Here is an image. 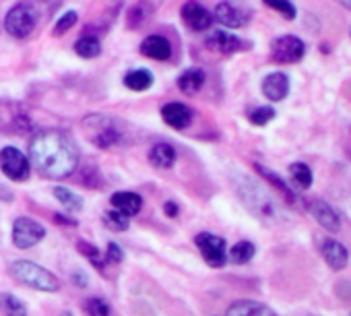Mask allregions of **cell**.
<instances>
[{
	"label": "cell",
	"mask_w": 351,
	"mask_h": 316,
	"mask_svg": "<svg viewBox=\"0 0 351 316\" xmlns=\"http://www.w3.org/2000/svg\"><path fill=\"white\" fill-rule=\"evenodd\" d=\"M163 209H165V213H167L169 217H176V215H178V205L171 203V201H169V203H165V207H163Z\"/></svg>",
	"instance_id": "d590c367"
},
{
	"label": "cell",
	"mask_w": 351,
	"mask_h": 316,
	"mask_svg": "<svg viewBox=\"0 0 351 316\" xmlns=\"http://www.w3.org/2000/svg\"><path fill=\"white\" fill-rule=\"evenodd\" d=\"M322 256L326 260V265L335 271H341L345 269L347 260H349V254H347V248L337 242V240H326L324 246H322Z\"/></svg>",
	"instance_id": "e0dca14e"
},
{
	"label": "cell",
	"mask_w": 351,
	"mask_h": 316,
	"mask_svg": "<svg viewBox=\"0 0 351 316\" xmlns=\"http://www.w3.org/2000/svg\"><path fill=\"white\" fill-rule=\"evenodd\" d=\"M256 170H258V174L261 176H265L271 184H275L281 193H285V195H289V199H293V193L285 186V182L279 178V176H275V174H271V170H267V168H263V166H256Z\"/></svg>",
	"instance_id": "d6a6232c"
},
{
	"label": "cell",
	"mask_w": 351,
	"mask_h": 316,
	"mask_svg": "<svg viewBox=\"0 0 351 316\" xmlns=\"http://www.w3.org/2000/svg\"><path fill=\"white\" fill-rule=\"evenodd\" d=\"M0 201H3V203H11L13 201V193L5 184H0Z\"/></svg>",
	"instance_id": "e575fe53"
},
{
	"label": "cell",
	"mask_w": 351,
	"mask_h": 316,
	"mask_svg": "<svg viewBox=\"0 0 351 316\" xmlns=\"http://www.w3.org/2000/svg\"><path fill=\"white\" fill-rule=\"evenodd\" d=\"M38 3H46V0H38Z\"/></svg>",
	"instance_id": "ab89813d"
},
{
	"label": "cell",
	"mask_w": 351,
	"mask_h": 316,
	"mask_svg": "<svg viewBox=\"0 0 351 316\" xmlns=\"http://www.w3.org/2000/svg\"><path fill=\"white\" fill-rule=\"evenodd\" d=\"M205 85V71L203 69H189L178 77V87L186 95L199 93V89Z\"/></svg>",
	"instance_id": "ffe728a7"
},
{
	"label": "cell",
	"mask_w": 351,
	"mask_h": 316,
	"mask_svg": "<svg viewBox=\"0 0 351 316\" xmlns=\"http://www.w3.org/2000/svg\"><path fill=\"white\" fill-rule=\"evenodd\" d=\"M77 19H79V17H77V13H75V11H69V13H64V15L58 19L56 27H54V36H56V38L64 36L69 29H73V27H75Z\"/></svg>",
	"instance_id": "1f68e13d"
},
{
	"label": "cell",
	"mask_w": 351,
	"mask_h": 316,
	"mask_svg": "<svg viewBox=\"0 0 351 316\" xmlns=\"http://www.w3.org/2000/svg\"><path fill=\"white\" fill-rule=\"evenodd\" d=\"M46 236L44 226L29 217H19L13 223V244L17 248H32Z\"/></svg>",
	"instance_id": "9c48e42d"
},
{
	"label": "cell",
	"mask_w": 351,
	"mask_h": 316,
	"mask_svg": "<svg viewBox=\"0 0 351 316\" xmlns=\"http://www.w3.org/2000/svg\"><path fill=\"white\" fill-rule=\"evenodd\" d=\"M252 256H254V244H250V242H238L228 252V258L236 265H246Z\"/></svg>",
	"instance_id": "4316f807"
},
{
	"label": "cell",
	"mask_w": 351,
	"mask_h": 316,
	"mask_svg": "<svg viewBox=\"0 0 351 316\" xmlns=\"http://www.w3.org/2000/svg\"><path fill=\"white\" fill-rule=\"evenodd\" d=\"M226 316H277L269 306L261 304V302H252V300H240L234 302L228 308Z\"/></svg>",
	"instance_id": "2e32d148"
},
{
	"label": "cell",
	"mask_w": 351,
	"mask_h": 316,
	"mask_svg": "<svg viewBox=\"0 0 351 316\" xmlns=\"http://www.w3.org/2000/svg\"><path fill=\"white\" fill-rule=\"evenodd\" d=\"M75 52H77V56H81V58H85V60H91V58H97V56L101 54V44H99L97 38L85 36V38H79V40H77Z\"/></svg>",
	"instance_id": "7402d4cb"
},
{
	"label": "cell",
	"mask_w": 351,
	"mask_h": 316,
	"mask_svg": "<svg viewBox=\"0 0 351 316\" xmlns=\"http://www.w3.org/2000/svg\"><path fill=\"white\" fill-rule=\"evenodd\" d=\"M0 310L5 316H27L23 302L13 293H0Z\"/></svg>",
	"instance_id": "cb8c5ba5"
},
{
	"label": "cell",
	"mask_w": 351,
	"mask_h": 316,
	"mask_svg": "<svg viewBox=\"0 0 351 316\" xmlns=\"http://www.w3.org/2000/svg\"><path fill=\"white\" fill-rule=\"evenodd\" d=\"M306 54V46L298 36H281L271 44V58L279 64L300 62Z\"/></svg>",
	"instance_id": "52a82bcc"
},
{
	"label": "cell",
	"mask_w": 351,
	"mask_h": 316,
	"mask_svg": "<svg viewBox=\"0 0 351 316\" xmlns=\"http://www.w3.org/2000/svg\"><path fill=\"white\" fill-rule=\"evenodd\" d=\"M124 256H122V248L118 246V244H114V242H110L108 244V260L110 263H120Z\"/></svg>",
	"instance_id": "836d02e7"
},
{
	"label": "cell",
	"mask_w": 351,
	"mask_h": 316,
	"mask_svg": "<svg viewBox=\"0 0 351 316\" xmlns=\"http://www.w3.org/2000/svg\"><path fill=\"white\" fill-rule=\"evenodd\" d=\"M263 93L271 101H281L289 93V77L285 73H271L263 81Z\"/></svg>",
	"instance_id": "4fadbf2b"
},
{
	"label": "cell",
	"mask_w": 351,
	"mask_h": 316,
	"mask_svg": "<svg viewBox=\"0 0 351 316\" xmlns=\"http://www.w3.org/2000/svg\"><path fill=\"white\" fill-rule=\"evenodd\" d=\"M205 46L211 50V52H217V54H234L238 50L244 48L242 40L228 34V32H213L207 40H205Z\"/></svg>",
	"instance_id": "7c38bea8"
},
{
	"label": "cell",
	"mask_w": 351,
	"mask_h": 316,
	"mask_svg": "<svg viewBox=\"0 0 351 316\" xmlns=\"http://www.w3.org/2000/svg\"><path fill=\"white\" fill-rule=\"evenodd\" d=\"M263 3H265L267 7L279 11L285 19H289V21L295 19V7L289 3V0H263Z\"/></svg>",
	"instance_id": "f546056e"
},
{
	"label": "cell",
	"mask_w": 351,
	"mask_h": 316,
	"mask_svg": "<svg viewBox=\"0 0 351 316\" xmlns=\"http://www.w3.org/2000/svg\"><path fill=\"white\" fill-rule=\"evenodd\" d=\"M149 162L159 170H169L176 164V149L167 143H157L149 151Z\"/></svg>",
	"instance_id": "ac0fdd59"
},
{
	"label": "cell",
	"mask_w": 351,
	"mask_h": 316,
	"mask_svg": "<svg viewBox=\"0 0 351 316\" xmlns=\"http://www.w3.org/2000/svg\"><path fill=\"white\" fill-rule=\"evenodd\" d=\"M273 118H275V108H271V106H256V108L248 110V120L254 126H265Z\"/></svg>",
	"instance_id": "83f0119b"
},
{
	"label": "cell",
	"mask_w": 351,
	"mask_h": 316,
	"mask_svg": "<svg viewBox=\"0 0 351 316\" xmlns=\"http://www.w3.org/2000/svg\"><path fill=\"white\" fill-rule=\"evenodd\" d=\"M141 54L153 60H167L171 56V46L163 36H149L141 44Z\"/></svg>",
	"instance_id": "9a60e30c"
},
{
	"label": "cell",
	"mask_w": 351,
	"mask_h": 316,
	"mask_svg": "<svg viewBox=\"0 0 351 316\" xmlns=\"http://www.w3.org/2000/svg\"><path fill=\"white\" fill-rule=\"evenodd\" d=\"M289 178L293 180V184L300 189V191H306L312 186V172L306 164H291L289 166Z\"/></svg>",
	"instance_id": "d4e9b609"
},
{
	"label": "cell",
	"mask_w": 351,
	"mask_h": 316,
	"mask_svg": "<svg viewBox=\"0 0 351 316\" xmlns=\"http://www.w3.org/2000/svg\"><path fill=\"white\" fill-rule=\"evenodd\" d=\"M254 11L246 0H221L215 7V19L230 29H238L250 23Z\"/></svg>",
	"instance_id": "3957f363"
},
{
	"label": "cell",
	"mask_w": 351,
	"mask_h": 316,
	"mask_svg": "<svg viewBox=\"0 0 351 316\" xmlns=\"http://www.w3.org/2000/svg\"><path fill=\"white\" fill-rule=\"evenodd\" d=\"M104 226L112 232H126L130 221H128V215L118 211V209H110L104 213Z\"/></svg>",
	"instance_id": "484cf974"
},
{
	"label": "cell",
	"mask_w": 351,
	"mask_h": 316,
	"mask_svg": "<svg viewBox=\"0 0 351 316\" xmlns=\"http://www.w3.org/2000/svg\"><path fill=\"white\" fill-rule=\"evenodd\" d=\"M195 244L199 246L203 258L207 260V265L211 267H223L226 260H228V248H226V240L215 236V234H209V232H203L195 238Z\"/></svg>",
	"instance_id": "ba28073f"
},
{
	"label": "cell",
	"mask_w": 351,
	"mask_h": 316,
	"mask_svg": "<svg viewBox=\"0 0 351 316\" xmlns=\"http://www.w3.org/2000/svg\"><path fill=\"white\" fill-rule=\"evenodd\" d=\"M36 13L32 7L27 5H17L13 7L9 13H7V19H5V27L9 32V36L17 38V40H23L27 38L34 27H36Z\"/></svg>",
	"instance_id": "8992f818"
},
{
	"label": "cell",
	"mask_w": 351,
	"mask_h": 316,
	"mask_svg": "<svg viewBox=\"0 0 351 316\" xmlns=\"http://www.w3.org/2000/svg\"><path fill=\"white\" fill-rule=\"evenodd\" d=\"M73 279H75V283H77L79 287H83V285H87V275H83L81 271H77V273L73 275Z\"/></svg>",
	"instance_id": "8d00e7d4"
},
{
	"label": "cell",
	"mask_w": 351,
	"mask_h": 316,
	"mask_svg": "<svg viewBox=\"0 0 351 316\" xmlns=\"http://www.w3.org/2000/svg\"><path fill=\"white\" fill-rule=\"evenodd\" d=\"M54 197L64 205L66 211H71V213H81L83 211V199L79 195H75L73 191H69L64 186H56L54 189Z\"/></svg>",
	"instance_id": "603a6c76"
},
{
	"label": "cell",
	"mask_w": 351,
	"mask_h": 316,
	"mask_svg": "<svg viewBox=\"0 0 351 316\" xmlns=\"http://www.w3.org/2000/svg\"><path fill=\"white\" fill-rule=\"evenodd\" d=\"M341 3H343V5H345L347 9H351V0H341Z\"/></svg>",
	"instance_id": "f35d334b"
},
{
	"label": "cell",
	"mask_w": 351,
	"mask_h": 316,
	"mask_svg": "<svg viewBox=\"0 0 351 316\" xmlns=\"http://www.w3.org/2000/svg\"><path fill=\"white\" fill-rule=\"evenodd\" d=\"M77 248H79V252H83V254L91 260V265H93L95 269H101V271H104L106 263H104L101 252H99L95 246H91V244H87V242H79V244H77Z\"/></svg>",
	"instance_id": "f1b7e54d"
},
{
	"label": "cell",
	"mask_w": 351,
	"mask_h": 316,
	"mask_svg": "<svg viewBox=\"0 0 351 316\" xmlns=\"http://www.w3.org/2000/svg\"><path fill=\"white\" fill-rule=\"evenodd\" d=\"M118 120L106 118V116H87L85 118V128L89 134V141L101 149L112 147L116 143H120V130L116 126Z\"/></svg>",
	"instance_id": "277c9868"
},
{
	"label": "cell",
	"mask_w": 351,
	"mask_h": 316,
	"mask_svg": "<svg viewBox=\"0 0 351 316\" xmlns=\"http://www.w3.org/2000/svg\"><path fill=\"white\" fill-rule=\"evenodd\" d=\"M110 203H112L114 209L126 213L128 217L136 215L141 211V207H143V199L136 193H116V195H112Z\"/></svg>",
	"instance_id": "d6986e66"
},
{
	"label": "cell",
	"mask_w": 351,
	"mask_h": 316,
	"mask_svg": "<svg viewBox=\"0 0 351 316\" xmlns=\"http://www.w3.org/2000/svg\"><path fill=\"white\" fill-rule=\"evenodd\" d=\"M85 312H87V316H110L112 314L110 312V306L104 300H99V297L87 300L85 302Z\"/></svg>",
	"instance_id": "4dcf8cb0"
},
{
	"label": "cell",
	"mask_w": 351,
	"mask_h": 316,
	"mask_svg": "<svg viewBox=\"0 0 351 316\" xmlns=\"http://www.w3.org/2000/svg\"><path fill=\"white\" fill-rule=\"evenodd\" d=\"M9 271L19 283H23L27 287L40 289V291H58L60 289V281L50 271H46L44 267H40L36 263L17 260L9 267Z\"/></svg>",
	"instance_id": "7a4b0ae2"
},
{
	"label": "cell",
	"mask_w": 351,
	"mask_h": 316,
	"mask_svg": "<svg viewBox=\"0 0 351 316\" xmlns=\"http://www.w3.org/2000/svg\"><path fill=\"white\" fill-rule=\"evenodd\" d=\"M161 118L167 126L176 128V130H182L191 124L193 120V112L189 106L180 104V101H171V104H165L161 108Z\"/></svg>",
	"instance_id": "8fae6325"
},
{
	"label": "cell",
	"mask_w": 351,
	"mask_h": 316,
	"mask_svg": "<svg viewBox=\"0 0 351 316\" xmlns=\"http://www.w3.org/2000/svg\"><path fill=\"white\" fill-rule=\"evenodd\" d=\"M29 160L38 172L50 178L71 176L79 166L77 145L60 130H44L29 143Z\"/></svg>",
	"instance_id": "6da1fadb"
},
{
	"label": "cell",
	"mask_w": 351,
	"mask_h": 316,
	"mask_svg": "<svg viewBox=\"0 0 351 316\" xmlns=\"http://www.w3.org/2000/svg\"><path fill=\"white\" fill-rule=\"evenodd\" d=\"M54 217H56V221H58V223H62V226H64V223H69V226H77V221L66 219V217H62V215H54Z\"/></svg>",
	"instance_id": "74e56055"
},
{
	"label": "cell",
	"mask_w": 351,
	"mask_h": 316,
	"mask_svg": "<svg viewBox=\"0 0 351 316\" xmlns=\"http://www.w3.org/2000/svg\"><path fill=\"white\" fill-rule=\"evenodd\" d=\"M180 15H182V21L186 23V27L193 32H205L213 23V15L201 3H197V0H189V3L182 7Z\"/></svg>",
	"instance_id": "30bf717a"
},
{
	"label": "cell",
	"mask_w": 351,
	"mask_h": 316,
	"mask_svg": "<svg viewBox=\"0 0 351 316\" xmlns=\"http://www.w3.org/2000/svg\"><path fill=\"white\" fill-rule=\"evenodd\" d=\"M308 209H310L312 217H314L322 228H326L328 232H337V230L341 228V217H339V213H337L328 203H324V201H312V203L308 205Z\"/></svg>",
	"instance_id": "5bb4252c"
},
{
	"label": "cell",
	"mask_w": 351,
	"mask_h": 316,
	"mask_svg": "<svg viewBox=\"0 0 351 316\" xmlns=\"http://www.w3.org/2000/svg\"><path fill=\"white\" fill-rule=\"evenodd\" d=\"M122 83H124V87H128L132 91H145L153 85V75L145 69H136V71L126 73Z\"/></svg>",
	"instance_id": "44dd1931"
},
{
	"label": "cell",
	"mask_w": 351,
	"mask_h": 316,
	"mask_svg": "<svg viewBox=\"0 0 351 316\" xmlns=\"http://www.w3.org/2000/svg\"><path fill=\"white\" fill-rule=\"evenodd\" d=\"M0 168H3L5 176L15 182H25L29 178V160L17 147H5L0 151Z\"/></svg>",
	"instance_id": "5b68a950"
}]
</instances>
